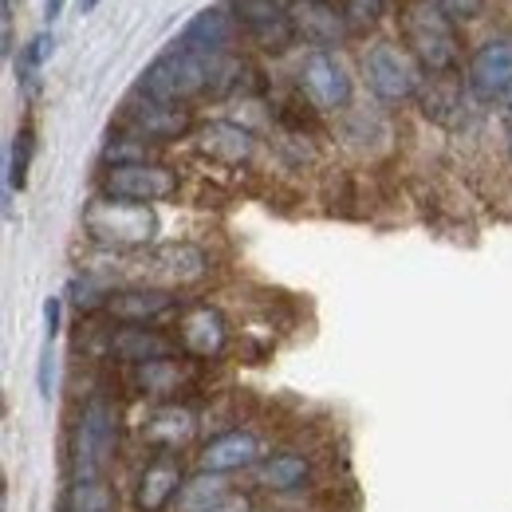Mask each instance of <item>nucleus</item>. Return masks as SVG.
<instances>
[{"instance_id":"obj_15","label":"nucleus","mask_w":512,"mask_h":512,"mask_svg":"<svg viewBox=\"0 0 512 512\" xmlns=\"http://www.w3.org/2000/svg\"><path fill=\"white\" fill-rule=\"evenodd\" d=\"M186 489V477H182V461L178 453H154L142 469H138V481H134V509L138 512H162L170 509Z\"/></svg>"},{"instance_id":"obj_33","label":"nucleus","mask_w":512,"mask_h":512,"mask_svg":"<svg viewBox=\"0 0 512 512\" xmlns=\"http://www.w3.org/2000/svg\"><path fill=\"white\" fill-rule=\"evenodd\" d=\"M60 12H64V0H44V20H48V24L60 20Z\"/></svg>"},{"instance_id":"obj_20","label":"nucleus","mask_w":512,"mask_h":512,"mask_svg":"<svg viewBox=\"0 0 512 512\" xmlns=\"http://www.w3.org/2000/svg\"><path fill=\"white\" fill-rule=\"evenodd\" d=\"M134 386H138V394H146L154 406L178 402L193 386V367L186 359H178V355H174V359H154V363L134 367Z\"/></svg>"},{"instance_id":"obj_11","label":"nucleus","mask_w":512,"mask_h":512,"mask_svg":"<svg viewBox=\"0 0 512 512\" xmlns=\"http://www.w3.org/2000/svg\"><path fill=\"white\" fill-rule=\"evenodd\" d=\"M237 36H241L237 12L229 4H213V8H201L182 28L174 48H186V52H197V56H233Z\"/></svg>"},{"instance_id":"obj_31","label":"nucleus","mask_w":512,"mask_h":512,"mask_svg":"<svg viewBox=\"0 0 512 512\" xmlns=\"http://www.w3.org/2000/svg\"><path fill=\"white\" fill-rule=\"evenodd\" d=\"M52 379H56V363H52V343H44L40 351V398H52Z\"/></svg>"},{"instance_id":"obj_7","label":"nucleus","mask_w":512,"mask_h":512,"mask_svg":"<svg viewBox=\"0 0 512 512\" xmlns=\"http://www.w3.org/2000/svg\"><path fill=\"white\" fill-rule=\"evenodd\" d=\"M296 83H300V95L308 99V107H316V111H343V107H351V95H355L347 67L331 52H308L296 71Z\"/></svg>"},{"instance_id":"obj_12","label":"nucleus","mask_w":512,"mask_h":512,"mask_svg":"<svg viewBox=\"0 0 512 512\" xmlns=\"http://www.w3.org/2000/svg\"><path fill=\"white\" fill-rule=\"evenodd\" d=\"M138 272L150 288H174V284H193L209 272V256L197 245H158L138 256Z\"/></svg>"},{"instance_id":"obj_26","label":"nucleus","mask_w":512,"mask_h":512,"mask_svg":"<svg viewBox=\"0 0 512 512\" xmlns=\"http://www.w3.org/2000/svg\"><path fill=\"white\" fill-rule=\"evenodd\" d=\"M67 296H71V304H75L83 316L95 312V308H107V304H111V292H103V284H99L95 276H75L71 288H67Z\"/></svg>"},{"instance_id":"obj_35","label":"nucleus","mask_w":512,"mask_h":512,"mask_svg":"<svg viewBox=\"0 0 512 512\" xmlns=\"http://www.w3.org/2000/svg\"><path fill=\"white\" fill-rule=\"evenodd\" d=\"M509 138H512V123H509Z\"/></svg>"},{"instance_id":"obj_4","label":"nucleus","mask_w":512,"mask_h":512,"mask_svg":"<svg viewBox=\"0 0 512 512\" xmlns=\"http://www.w3.org/2000/svg\"><path fill=\"white\" fill-rule=\"evenodd\" d=\"M119 449V414L107 398H91L75 422V481L103 477Z\"/></svg>"},{"instance_id":"obj_10","label":"nucleus","mask_w":512,"mask_h":512,"mask_svg":"<svg viewBox=\"0 0 512 512\" xmlns=\"http://www.w3.org/2000/svg\"><path fill=\"white\" fill-rule=\"evenodd\" d=\"M469 91L481 103L512 107V40L497 36L485 40L469 60Z\"/></svg>"},{"instance_id":"obj_25","label":"nucleus","mask_w":512,"mask_h":512,"mask_svg":"<svg viewBox=\"0 0 512 512\" xmlns=\"http://www.w3.org/2000/svg\"><path fill=\"white\" fill-rule=\"evenodd\" d=\"M52 48H56L52 32H40V36H32V40H28V48H24V52H20V60H16V79H20L24 87H32L36 71H40L44 60L52 56Z\"/></svg>"},{"instance_id":"obj_5","label":"nucleus","mask_w":512,"mask_h":512,"mask_svg":"<svg viewBox=\"0 0 512 512\" xmlns=\"http://www.w3.org/2000/svg\"><path fill=\"white\" fill-rule=\"evenodd\" d=\"M363 75L383 103H406L422 87V64L406 52V44H394V40L371 44V52L363 56Z\"/></svg>"},{"instance_id":"obj_29","label":"nucleus","mask_w":512,"mask_h":512,"mask_svg":"<svg viewBox=\"0 0 512 512\" xmlns=\"http://www.w3.org/2000/svg\"><path fill=\"white\" fill-rule=\"evenodd\" d=\"M434 4L446 12L453 24H457V20H473V16L485 8V0H434Z\"/></svg>"},{"instance_id":"obj_32","label":"nucleus","mask_w":512,"mask_h":512,"mask_svg":"<svg viewBox=\"0 0 512 512\" xmlns=\"http://www.w3.org/2000/svg\"><path fill=\"white\" fill-rule=\"evenodd\" d=\"M60 312H64V304H60V300L52 296V300L44 304V323H48V343H52V339L60 335Z\"/></svg>"},{"instance_id":"obj_1","label":"nucleus","mask_w":512,"mask_h":512,"mask_svg":"<svg viewBox=\"0 0 512 512\" xmlns=\"http://www.w3.org/2000/svg\"><path fill=\"white\" fill-rule=\"evenodd\" d=\"M241 67L245 64H237L233 56H197V52H186V48H170L166 56H158L142 71L138 95L186 107L197 95H217V91L237 87Z\"/></svg>"},{"instance_id":"obj_23","label":"nucleus","mask_w":512,"mask_h":512,"mask_svg":"<svg viewBox=\"0 0 512 512\" xmlns=\"http://www.w3.org/2000/svg\"><path fill=\"white\" fill-rule=\"evenodd\" d=\"M64 512H115V493L103 477H91V481H75L71 493H67Z\"/></svg>"},{"instance_id":"obj_21","label":"nucleus","mask_w":512,"mask_h":512,"mask_svg":"<svg viewBox=\"0 0 512 512\" xmlns=\"http://www.w3.org/2000/svg\"><path fill=\"white\" fill-rule=\"evenodd\" d=\"M256 485L268 489V493H300L312 477V457L300 453V449H280V453H268L260 465L253 469Z\"/></svg>"},{"instance_id":"obj_28","label":"nucleus","mask_w":512,"mask_h":512,"mask_svg":"<svg viewBox=\"0 0 512 512\" xmlns=\"http://www.w3.org/2000/svg\"><path fill=\"white\" fill-rule=\"evenodd\" d=\"M28 158H32V130L24 127L12 142V166H8V186L12 190H24L28 182Z\"/></svg>"},{"instance_id":"obj_24","label":"nucleus","mask_w":512,"mask_h":512,"mask_svg":"<svg viewBox=\"0 0 512 512\" xmlns=\"http://www.w3.org/2000/svg\"><path fill=\"white\" fill-rule=\"evenodd\" d=\"M229 493V481L225 477H217V473H197L186 481V489H182V497H178V512H201L209 509L217 497H225Z\"/></svg>"},{"instance_id":"obj_22","label":"nucleus","mask_w":512,"mask_h":512,"mask_svg":"<svg viewBox=\"0 0 512 512\" xmlns=\"http://www.w3.org/2000/svg\"><path fill=\"white\" fill-rule=\"evenodd\" d=\"M197 150H201L205 158H213V162L241 166V162L253 158L256 138L245 127H237V123L217 119V123H205V127H201V134H197Z\"/></svg>"},{"instance_id":"obj_30","label":"nucleus","mask_w":512,"mask_h":512,"mask_svg":"<svg viewBox=\"0 0 512 512\" xmlns=\"http://www.w3.org/2000/svg\"><path fill=\"white\" fill-rule=\"evenodd\" d=\"M201 512H253V501H249L241 489H229L225 497H217L209 509H201Z\"/></svg>"},{"instance_id":"obj_17","label":"nucleus","mask_w":512,"mask_h":512,"mask_svg":"<svg viewBox=\"0 0 512 512\" xmlns=\"http://www.w3.org/2000/svg\"><path fill=\"white\" fill-rule=\"evenodd\" d=\"M107 351H111V359H119V363L142 367V363H154V359H174L182 347H178L174 335H166V331H158V327L123 323L119 331H111Z\"/></svg>"},{"instance_id":"obj_2","label":"nucleus","mask_w":512,"mask_h":512,"mask_svg":"<svg viewBox=\"0 0 512 512\" xmlns=\"http://www.w3.org/2000/svg\"><path fill=\"white\" fill-rule=\"evenodd\" d=\"M402 44L430 75H449L461 60L457 24L434 0H406L402 4Z\"/></svg>"},{"instance_id":"obj_34","label":"nucleus","mask_w":512,"mask_h":512,"mask_svg":"<svg viewBox=\"0 0 512 512\" xmlns=\"http://www.w3.org/2000/svg\"><path fill=\"white\" fill-rule=\"evenodd\" d=\"M99 8V0H79V12H95Z\"/></svg>"},{"instance_id":"obj_19","label":"nucleus","mask_w":512,"mask_h":512,"mask_svg":"<svg viewBox=\"0 0 512 512\" xmlns=\"http://www.w3.org/2000/svg\"><path fill=\"white\" fill-rule=\"evenodd\" d=\"M107 312H111L119 323H142V327H154L158 320H166L170 312H182V308H178V296H174L170 288H150V284H138V288L111 292Z\"/></svg>"},{"instance_id":"obj_6","label":"nucleus","mask_w":512,"mask_h":512,"mask_svg":"<svg viewBox=\"0 0 512 512\" xmlns=\"http://www.w3.org/2000/svg\"><path fill=\"white\" fill-rule=\"evenodd\" d=\"M178 193V174L162 162H127V166H107L103 174V197L138 201V205H158Z\"/></svg>"},{"instance_id":"obj_16","label":"nucleus","mask_w":512,"mask_h":512,"mask_svg":"<svg viewBox=\"0 0 512 512\" xmlns=\"http://www.w3.org/2000/svg\"><path fill=\"white\" fill-rule=\"evenodd\" d=\"M292 20H296V36L304 44H312V52H331L351 36L343 8H335L327 0H296Z\"/></svg>"},{"instance_id":"obj_9","label":"nucleus","mask_w":512,"mask_h":512,"mask_svg":"<svg viewBox=\"0 0 512 512\" xmlns=\"http://www.w3.org/2000/svg\"><path fill=\"white\" fill-rule=\"evenodd\" d=\"M123 127L138 142H178L193 130V111L182 103H158V99L134 95L123 107Z\"/></svg>"},{"instance_id":"obj_13","label":"nucleus","mask_w":512,"mask_h":512,"mask_svg":"<svg viewBox=\"0 0 512 512\" xmlns=\"http://www.w3.org/2000/svg\"><path fill=\"white\" fill-rule=\"evenodd\" d=\"M264 442L256 430H225L217 438H209L205 446L197 449V473H217V477H229V473H241V469H256L264 461Z\"/></svg>"},{"instance_id":"obj_8","label":"nucleus","mask_w":512,"mask_h":512,"mask_svg":"<svg viewBox=\"0 0 512 512\" xmlns=\"http://www.w3.org/2000/svg\"><path fill=\"white\" fill-rule=\"evenodd\" d=\"M233 12L241 20V28L249 32L260 52H288L296 40V20H292V4L288 0H233Z\"/></svg>"},{"instance_id":"obj_18","label":"nucleus","mask_w":512,"mask_h":512,"mask_svg":"<svg viewBox=\"0 0 512 512\" xmlns=\"http://www.w3.org/2000/svg\"><path fill=\"white\" fill-rule=\"evenodd\" d=\"M197 438V414L186 402H162L142 418V442L158 453H178Z\"/></svg>"},{"instance_id":"obj_14","label":"nucleus","mask_w":512,"mask_h":512,"mask_svg":"<svg viewBox=\"0 0 512 512\" xmlns=\"http://www.w3.org/2000/svg\"><path fill=\"white\" fill-rule=\"evenodd\" d=\"M174 339L190 359H217L229 347V320L213 304H190L178 312Z\"/></svg>"},{"instance_id":"obj_3","label":"nucleus","mask_w":512,"mask_h":512,"mask_svg":"<svg viewBox=\"0 0 512 512\" xmlns=\"http://www.w3.org/2000/svg\"><path fill=\"white\" fill-rule=\"evenodd\" d=\"M83 233L119 253H146L158 237V217L150 205L119 201V197H99L83 209Z\"/></svg>"},{"instance_id":"obj_27","label":"nucleus","mask_w":512,"mask_h":512,"mask_svg":"<svg viewBox=\"0 0 512 512\" xmlns=\"http://www.w3.org/2000/svg\"><path fill=\"white\" fill-rule=\"evenodd\" d=\"M386 12V0H343V16L351 32H367L379 24V16Z\"/></svg>"}]
</instances>
